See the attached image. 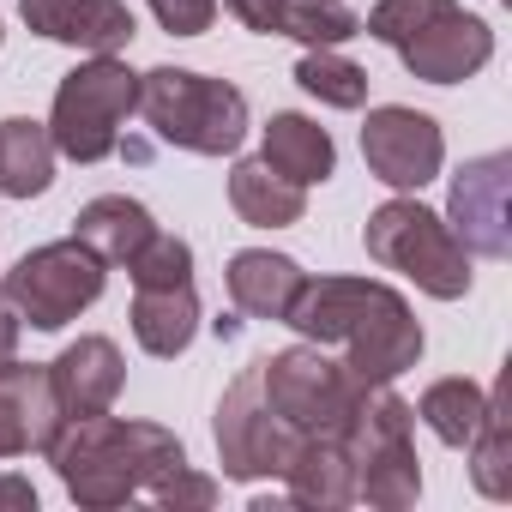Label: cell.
I'll return each mask as SVG.
<instances>
[{
  "instance_id": "obj_5",
  "label": "cell",
  "mask_w": 512,
  "mask_h": 512,
  "mask_svg": "<svg viewBox=\"0 0 512 512\" xmlns=\"http://www.w3.org/2000/svg\"><path fill=\"white\" fill-rule=\"evenodd\" d=\"M416 404H404L392 386H368L344 422V452L356 464V500L380 512H404L422 494V458H416Z\"/></svg>"
},
{
  "instance_id": "obj_25",
  "label": "cell",
  "mask_w": 512,
  "mask_h": 512,
  "mask_svg": "<svg viewBox=\"0 0 512 512\" xmlns=\"http://www.w3.org/2000/svg\"><path fill=\"white\" fill-rule=\"evenodd\" d=\"M296 85L308 97H320L326 109H362L368 103V67H356L338 49H308L296 61Z\"/></svg>"
},
{
  "instance_id": "obj_18",
  "label": "cell",
  "mask_w": 512,
  "mask_h": 512,
  "mask_svg": "<svg viewBox=\"0 0 512 512\" xmlns=\"http://www.w3.org/2000/svg\"><path fill=\"white\" fill-rule=\"evenodd\" d=\"M133 338L145 356L169 362L199 338V296L193 284H133Z\"/></svg>"
},
{
  "instance_id": "obj_4",
  "label": "cell",
  "mask_w": 512,
  "mask_h": 512,
  "mask_svg": "<svg viewBox=\"0 0 512 512\" xmlns=\"http://www.w3.org/2000/svg\"><path fill=\"white\" fill-rule=\"evenodd\" d=\"M362 247L368 260L386 266V272H404L422 296L434 302H458L470 296V247L452 235V223L440 211H428L416 193H398L386 199L380 211H368L362 223Z\"/></svg>"
},
{
  "instance_id": "obj_20",
  "label": "cell",
  "mask_w": 512,
  "mask_h": 512,
  "mask_svg": "<svg viewBox=\"0 0 512 512\" xmlns=\"http://www.w3.org/2000/svg\"><path fill=\"white\" fill-rule=\"evenodd\" d=\"M284 488H290V500L308 506V512L356 506V464H350L344 440H338V434H314V440H302L296 464L284 470Z\"/></svg>"
},
{
  "instance_id": "obj_28",
  "label": "cell",
  "mask_w": 512,
  "mask_h": 512,
  "mask_svg": "<svg viewBox=\"0 0 512 512\" xmlns=\"http://www.w3.org/2000/svg\"><path fill=\"white\" fill-rule=\"evenodd\" d=\"M440 7H452V0H374L368 19H362V37H374V43L398 49L410 31H422V25H428Z\"/></svg>"
},
{
  "instance_id": "obj_2",
  "label": "cell",
  "mask_w": 512,
  "mask_h": 512,
  "mask_svg": "<svg viewBox=\"0 0 512 512\" xmlns=\"http://www.w3.org/2000/svg\"><path fill=\"white\" fill-rule=\"evenodd\" d=\"M43 458L55 464L61 488L79 506L109 512V506H127L133 494H151L163 476H175L187 464V446L163 422H127L97 410V416H67Z\"/></svg>"
},
{
  "instance_id": "obj_27",
  "label": "cell",
  "mask_w": 512,
  "mask_h": 512,
  "mask_svg": "<svg viewBox=\"0 0 512 512\" xmlns=\"http://www.w3.org/2000/svg\"><path fill=\"white\" fill-rule=\"evenodd\" d=\"M127 278L133 284H193V247L181 235H151L133 260H127Z\"/></svg>"
},
{
  "instance_id": "obj_17",
  "label": "cell",
  "mask_w": 512,
  "mask_h": 512,
  "mask_svg": "<svg viewBox=\"0 0 512 512\" xmlns=\"http://www.w3.org/2000/svg\"><path fill=\"white\" fill-rule=\"evenodd\" d=\"M223 284H229V302H235L247 320H278V326H284V314H290L296 290L308 284V272L290 260V253L241 247L235 260H229V272H223Z\"/></svg>"
},
{
  "instance_id": "obj_15",
  "label": "cell",
  "mask_w": 512,
  "mask_h": 512,
  "mask_svg": "<svg viewBox=\"0 0 512 512\" xmlns=\"http://www.w3.org/2000/svg\"><path fill=\"white\" fill-rule=\"evenodd\" d=\"M229 19L260 31V37H296L308 49H338L350 37H362V19L344 0H223Z\"/></svg>"
},
{
  "instance_id": "obj_13",
  "label": "cell",
  "mask_w": 512,
  "mask_h": 512,
  "mask_svg": "<svg viewBox=\"0 0 512 512\" xmlns=\"http://www.w3.org/2000/svg\"><path fill=\"white\" fill-rule=\"evenodd\" d=\"M61 404L49 386V362H0V458H25V452H49V440L61 434Z\"/></svg>"
},
{
  "instance_id": "obj_9",
  "label": "cell",
  "mask_w": 512,
  "mask_h": 512,
  "mask_svg": "<svg viewBox=\"0 0 512 512\" xmlns=\"http://www.w3.org/2000/svg\"><path fill=\"white\" fill-rule=\"evenodd\" d=\"M211 434H217V464H223L229 482H266V476L284 482V470L296 464L302 440H314V434H296V428L266 404L260 368H241V374H235V386H229L223 404H217Z\"/></svg>"
},
{
  "instance_id": "obj_16",
  "label": "cell",
  "mask_w": 512,
  "mask_h": 512,
  "mask_svg": "<svg viewBox=\"0 0 512 512\" xmlns=\"http://www.w3.org/2000/svg\"><path fill=\"white\" fill-rule=\"evenodd\" d=\"M121 380H127V362H121L115 338H103V332H85L79 344H67V350L49 362V386H55L61 416H97V410H115Z\"/></svg>"
},
{
  "instance_id": "obj_11",
  "label": "cell",
  "mask_w": 512,
  "mask_h": 512,
  "mask_svg": "<svg viewBox=\"0 0 512 512\" xmlns=\"http://www.w3.org/2000/svg\"><path fill=\"white\" fill-rule=\"evenodd\" d=\"M398 61L422 85H464V79H476L494 61V31H488V19L464 13L452 0V7H440L422 31H410L398 43Z\"/></svg>"
},
{
  "instance_id": "obj_12",
  "label": "cell",
  "mask_w": 512,
  "mask_h": 512,
  "mask_svg": "<svg viewBox=\"0 0 512 512\" xmlns=\"http://www.w3.org/2000/svg\"><path fill=\"white\" fill-rule=\"evenodd\" d=\"M506 187H512V157L506 151H488L476 163H464L452 175V205H446V223L452 235L482 253V260H506L512 253V223H506Z\"/></svg>"
},
{
  "instance_id": "obj_21",
  "label": "cell",
  "mask_w": 512,
  "mask_h": 512,
  "mask_svg": "<svg viewBox=\"0 0 512 512\" xmlns=\"http://www.w3.org/2000/svg\"><path fill=\"white\" fill-rule=\"evenodd\" d=\"M229 205H235V217L253 223V229H290V223H302V211H308V187L284 181L266 157H241V163L229 169Z\"/></svg>"
},
{
  "instance_id": "obj_24",
  "label": "cell",
  "mask_w": 512,
  "mask_h": 512,
  "mask_svg": "<svg viewBox=\"0 0 512 512\" xmlns=\"http://www.w3.org/2000/svg\"><path fill=\"white\" fill-rule=\"evenodd\" d=\"M482 410H488V392H482L476 380H464V374L434 380V386L422 392V404H416V416H422V422L434 428V440H446V446H470Z\"/></svg>"
},
{
  "instance_id": "obj_22",
  "label": "cell",
  "mask_w": 512,
  "mask_h": 512,
  "mask_svg": "<svg viewBox=\"0 0 512 512\" xmlns=\"http://www.w3.org/2000/svg\"><path fill=\"white\" fill-rule=\"evenodd\" d=\"M260 157H266L284 181H296V187L332 181V169H338L332 133H326L320 121H308V115H272V121H266V139H260Z\"/></svg>"
},
{
  "instance_id": "obj_31",
  "label": "cell",
  "mask_w": 512,
  "mask_h": 512,
  "mask_svg": "<svg viewBox=\"0 0 512 512\" xmlns=\"http://www.w3.org/2000/svg\"><path fill=\"white\" fill-rule=\"evenodd\" d=\"M19 332H25V320H19L7 284H0V362H13V356H19Z\"/></svg>"
},
{
  "instance_id": "obj_23",
  "label": "cell",
  "mask_w": 512,
  "mask_h": 512,
  "mask_svg": "<svg viewBox=\"0 0 512 512\" xmlns=\"http://www.w3.org/2000/svg\"><path fill=\"white\" fill-rule=\"evenodd\" d=\"M55 139H49V121H31V115H13L0 121V193L7 199H37L49 193L55 181Z\"/></svg>"
},
{
  "instance_id": "obj_14",
  "label": "cell",
  "mask_w": 512,
  "mask_h": 512,
  "mask_svg": "<svg viewBox=\"0 0 512 512\" xmlns=\"http://www.w3.org/2000/svg\"><path fill=\"white\" fill-rule=\"evenodd\" d=\"M19 13L37 37L85 49V55H115L139 31L127 0H19Z\"/></svg>"
},
{
  "instance_id": "obj_1",
  "label": "cell",
  "mask_w": 512,
  "mask_h": 512,
  "mask_svg": "<svg viewBox=\"0 0 512 512\" xmlns=\"http://www.w3.org/2000/svg\"><path fill=\"white\" fill-rule=\"evenodd\" d=\"M284 326L302 332L308 344L344 350L338 362L368 386H392L404 368L422 362V320L380 278H308Z\"/></svg>"
},
{
  "instance_id": "obj_30",
  "label": "cell",
  "mask_w": 512,
  "mask_h": 512,
  "mask_svg": "<svg viewBox=\"0 0 512 512\" xmlns=\"http://www.w3.org/2000/svg\"><path fill=\"white\" fill-rule=\"evenodd\" d=\"M151 500H163V506H181V500H187V506H211V500H217V482H205V476H193V470L181 464L175 476H163V482L151 488Z\"/></svg>"
},
{
  "instance_id": "obj_19",
  "label": "cell",
  "mask_w": 512,
  "mask_h": 512,
  "mask_svg": "<svg viewBox=\"0 0 512 512\" xmlns=\"http://www.w3.org/2000/svg\"><path fill=\"white\" fill-rule=\"evenodd\" d=\"M73 235L97 253L103 266H127L133 253L157 235V217H151L139 199H127V193H97V199H85V205H79Z\"/></svg>"
},
{
  "instance_id": "obj_3",
  "label": "cell",
  "mask_w": 512,
  "mask_h": 512,
  "mask_svg": "<svg viewBox=\"0 0 512 512\" xmlns=\"http://www.w3.org/2000/svg\"><path fill=\"white\" fill-rule=\"evenodd\" d=\"M139 115L163 145L193 157H235L247 139V97L229 79H205L193 67L139 73Z\"/></svg>"
},
{
  "instance_id": "obj_10",
  "label": "cell",
  "mask_w": 512,
  "mask_h": 512,
  "mask_svg": "<svg viewBox=\"0 0 512 512\" xmlns=\"http://www.w3.org/2000/svg\"><path fill=\"white\" fill-rule=\"evenodd\" d=\"M362 157H368L374 181H386L392 193H422L446 163V133L434 115H422L410 103H380L362 121Z\"/></svg>"
},
{
  "instance_id": "obj_32",
  "label": "cell",
  "mask_w": 512,
  "mask_h": 512,
  "mask_svg": "<svg viewBox=\"0 0 512 512\" xmlns=\"http://www.w3.org/2000/svg\"><path fill=\"white\" fill-rule=\"evenodd\" d=\"M0 506H37V488L25 476H0Z\"/></svg>"
},
{
  "instance_id": "obj_8",
  "label": "cell",
  "mask_w": 512,
  "mask_h": 512,
  "mask_svg": "<svg viewBox=\"0 0 512 512\" xmlns=\"http://www.w3.org/2000/svg\"><path fill=\"white\" fill-rule=\"evenodd\" d=\"M0 284H7L19 320H31L37 332H61V326H73L85 308H97V296H103V284H109V266L97 260L79 235H67V241L31 247Z\"/></svg>"
},
{
  "instance_id": "obj_7",
  "label": "cell",
  "mask_w": 512,
  "mask_h": 512,
  "mask_svg": "<svg viewBox=\"0 0 512 512\" xmlns=\"http://www.w3.org/2000/svg\"><path fill=\"white\" fill-rule=\"evenodd\" d=\"M253 368H260L266 404L296 434H344L356 398L368 392V380H356L338 356H326V344H290V350L260 356Z\"/></svg>"
},
{
  "instance_id": "obj_29",
  "label": "cell",
  "mask_w": 512,
  "mask_h": 512,
  "mask_svg": "<svg viewBox=\"0 0 512 512\" xmlns=\"http://www.w3.org/2000/svg\"><path fill=\"white\" fill-rule=\"evenodd\" d=\"M151 13L169 37H199L217 19V0H151Z\"/></svg>"
},
{
  "instance_id": "obj_26",
  "label": "cell",
  "mask_w": 512,
  "mask_h": 512,
  "mask_svg": "<svg viewBox=\"0 0 512 512\" xmlns=\"http://www.w3.org/2000/svg\"><path fill=\"white\" fill-rule=\"evenodd\" d=\"M470 476H476V488L488 494V500H506L512 494V470H506V410H500V398L488 392V410H482V422H476V434H470Z\"/></svg>"
},
{
  "instance_id": "obj_6",
  "label": "cell",
  "mask_w": 512,
  "mask_h": 512,
  "mask_svg": "<svg viewBox=\"0 0 512 512\" xmlns=\"http://www.w3.org/2000/svg\"><path fill=\"white\" fill-rule=\"evenodd\" d=\"M133 109H139V73L115 55H91L55 85L49 139L73 163H103L121 151V127Z\"/></svg>"
}]
</instances>
